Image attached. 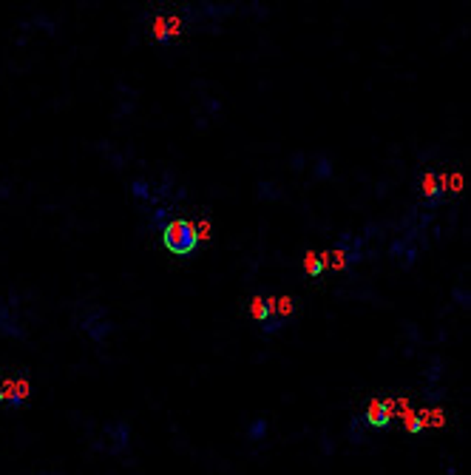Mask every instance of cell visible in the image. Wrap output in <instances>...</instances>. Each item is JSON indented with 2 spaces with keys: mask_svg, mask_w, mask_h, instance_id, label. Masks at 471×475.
I'll list each match as a JSON object with an SVG mask.
<instances>
[{
  "mask_svg": "<svg viewBox=\"0 0 471 475\" xmlns=\"http://www.w3.org/2000/svg\"><path fill=\"white\" fill-rule=\"evenodd\" d=\"M446 197V180L443 176H437V174H426L423 176V199H426V205H437Z\"/></svg>",
  "mask_w": 471,
  "mask_h": 475,
  "instance_id": "8992f818",
  "label": "cell"
},
{
  "mask_svg": "<svg viewBox=\"0 0 471 475\" xmlns=\"http://www.w3.org/2000/svg\"><path fill=\"white\" fill-rule=\"evenodd\" d=\"M196 236H199V242L207 240V236H210V219H202V222L196 225Z\"/></svg>",
  "mask_w": 471,
  "mask_h": 475,
  "instance_id": "e0dca14e",
  "label": "cell"
},
{
  "mask_svg": "<svg viewBox=\"0 0 471 475\" xmlns=\"http://www.w3.org/2000/svg\"><path fill=\"white\" fill-rule=\"evenodd\" d=\"M281 328H284V319H278V316H270L264 324H262V333L264 336H275Z\"/></svg>",
  "mask_w": 471,
  "mask_h": 475,
  "instance_id": "9a60e30c",
  "label": "cell"
},
{
  "mask_svg": "<svg viewBox=\"0 0 471 475\" xmlns=\"http://www.w3.org/2000/svg\"><path fill=\"white\" fill-rule=\"evenodd\" d=\"M329 174H332V165H329V160H321V162H318V168H316V176H321V180H327Z\"/></svg>",
  "mask_w": 471,
  "mask_h": 475,
  "instance_id": "ac0fdd59",
  "label": "cell"
},
{
  "mask_svg": "<svg viewBox=\"0 0 471 475\" xmlns=\"http://www.w3.org/2000/svg\"><path fill=\"white\" fill-rule=\"evenodd\" d=\"M304 271L309 274V279H318V276L327 271L324 256H318V253H307V256H304Z\"/></svg>",
  "mask_w": 471,
  "mask_h": 475,
  "instance_id": "9c48e42d",
  "label": "cell"
},
{
  "mask_svg": "<svg viewBox=\"0 0 471 475\" xmlns=\"http://www.w3.org/2000/svg\"><path fill=\"white\" fill-rule=\"evenodd\" d=\"M83 333L91 339V342H97V344H103L105 339H108V333H111V322H108V316H105V310H91V316H85L83 319Z\"/></svg>",
  "mask_w": 471,
  "mask_h": 475,
  "instance_id": "277c9868",
  "label": "cell"
},
{
  "mask_svg": "<svg viewBox=\"0 0 471 475\" xmlns=\"http://www.w3.org/2000/svg\"><path fill=\"white\" fill-rule=\"evenodd\" d=\"M293 310H296V302L290 299V296H284V299L275 302V316H278V319L287 322V316H293Z\"/></svg>",
  "mask_w": 471,
  "mask_h": 475,
  "instance_id": "5bb4252c",
  "label": "cell"
},
{
  "mask_svg": "<svg viewBox=\"0 0 471 475\" xmlns=\"http://www.w3.org/2000/svg\"><path fill=\"white\" fill-rule=\"evenodd\" d=\"M28 381L26 378H17V381H12V384H6V401L12 404V407H23L26 404V399H28Z\"/></svg>",
  "mask_w": 471,
  "mask_h": 475,
  "instance_id": "ba28073f",
  "label": "cell"
},
{
  "mask_svg": "<svg viewBox=\"0 0 471 475\" xmlns=\"http://www.w3.org/2000/svg\"><path fill=\"white\" fill-rule=\"evenodd\" d=\"M426 427H423V419L418 412H409L406 415V433H412V435H418V433H423Z\"/></svg>",
  "mask_w": 471,
  "mask_h": 475,
  "instance_id": "2e32d148",
  "label": "cell"
},
{
  "mask_svg": "<svg viewBox=\"0 0 471 475\" xmlns=\"http://www.w3.org/2000/svg\"><path fill=\"white\" fill-rule=\"evenodd\" d=\"M176 35H179V20H176L173 15L156 17V23H153V40H156V43H160V46H168V43H173Z\"/></svg>",
  "mask_w": 471,
  "mask_h": 475,
  "instance_id": "5b68a950",
  "label": "cell"
},
{
  "mask_svg": "<svg viewBox=\"0 0 471 475\" xmlns=\"http://www.w3.org/2000/svg\"><path fill=\"white\" fill-rule=\"evenodd\" d=\"M0 333H6V336H23V328L17 324V319L9 313V308L0 310Z\"/></svg>",
  "mask_w": 471,
  "mask_h": 475,
  "instance_id": "30bf717a",
  "label": "cell"
},
{
  "mask_svg": "<svg viewBox=\"0 0 471 475\" xmlns=\"http://www.w3.org/2000/svg\"><path fill=\"white\" fill-rule=\"evenodd\" d=\"M6 401V384H0V404Z\"/></svg>",
  "mask_w": 471,
  "mask_h": 475,
  "instance_id": "d6986e66",
  "label": "cell"
},
{
  "mask_svg": "<svg viewBox=\"0 0 471 475\" xmlns=\"http://www.w3.org/2000/svg\"><path fill=\"white\" fill-rule=\"evenodd\" d=\"M162 245L173 256H191L199 248L196 225L187 222V219H168L162 225Z\"/></svg>",
  "mask_w": 471,
  "mask_h": 475,
  "instance_id": "6da1fadb",
  "label": "cell"
},
{
  "mask_svg": "<svg viewBox=\"0 0 471 475\" xmlns=\"http://www.w3.org/2000/svg\"><path fill=\"white\" fill-rule=\"evenodd\" d=\"M392 419H395V401H386V399H372L361 415V422L369 430H386Z\"/></svg>",
  "mask_w": 471,
  "mask_h": 475,
  "instance_id": "7a4b0ae2",
  "label": "cell"
},
{
  "mask_svg": "<svg viewBox=\"0 0 471 475\" xmlns=\"http://www.w3.org/2000/svg\"><path fill=\"white\" fill-rule=\"evenodd\" d=\"M103 433H105V438H108V444H105V453H111V456H119V453H125V450H128V444H131V427H128V422H122V419H117V422H108Z\"/></svg>",
  "mask_w": 471,
  "mask_h": 475,
  "instance_id": "3957f363",
  "label": "cell"
},
{
  "mask_svg": "<svg viewBox=\"0 0 471 475\" xmlns=\"http://www.w3.org/2000/svg\"><path fill=\"white\" fill-rule=\"evenodd\" d=\"M131 194H134L139 202H151V199H153V191H151V183H148V180H134V183H131Z\"/></svg>",
  "mask_w": 471,
  "mask_h": 475,
  "instance_id": "7c38bea8",
  "label": "cell"
},
{
  "mask_svg": "<svg viewBox=\"0 0 471 475\" xmlns=\"http://www.w3.org/2000/svg\"><path fill=\"white\" fill-rule=\"evenodd\" d=\"M392 253H400V256H403V268H412V265L418 262V248H415V245L395 242V245H392Z\"/></svg>",
  "mask_w": 471,
  "mask_h": 475,
  "instance_id": "8fae6325",
  "label": "cell"
},
{
  "mask_svg": "<svg viewBox=\"0 0 471 475\" xmlns=\"http://www.w3.org/2000/svg\"><path fill=\"white\" fill-rule=\"evenodd\" d=\"M247 435H250V441H262V438L267 435V422L262 419V415H259V419H253V422H250V427H247Z\"/></svg>",
  "mask_w": 471,
  "mask_h": 475,
  "instance_id": "4fadbf2b",
  "label": "cell"
},
{
  "mask_svg": "<svg viewBox=\"0 0 471 475\" xmlns=\"http://www.w3.org/2000/svg\"><path fill=\"white\" fill-rule=\"evenodd\" d=\"M250 316L264 324L270 316H275V299H270V296H256L253 305H250Z\"/></svg>",
  "mask_w": 471,
  "mask_h": 475,
  "instance_id": "52a82bcc",
  "label": "cell"
}]
</instances>
